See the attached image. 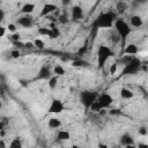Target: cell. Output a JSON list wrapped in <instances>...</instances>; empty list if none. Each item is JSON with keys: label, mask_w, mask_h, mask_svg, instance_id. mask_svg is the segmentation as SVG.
I'll list each match as a JSON object with an SVG mask.
<instances>
[{"label": "cell", "mask_w": 148, "mask_h": 148, "mask_svg": "<svg viewBox=\"0 0 148 148\" xmlns=\"http://www.w3.org/2000/svg\"><path fill=\"white\" fill-rule=\"evenodd\" d=\"M21 57V52L18 50H12L10 51V58L13 59H18Z\"/></svg>", "instance_id": "4dcf8cb0"}, {"label": "cell", "mask_w": 148, "mask_h": 148, "mask_svg": "<svg viewBox=\"0 0 148 148\" xmlns=\"http://www.w3.org/2000/svg\"><path fill=\"white\" fill-rule=\"evenodd\" d=\"M50 32H51V28H47V27H39L38 29H37V34L39 35V36H50Z\"/></svg>", "instance_id": "7402d4cb"}, {"label": "cell", "mask_w": 148, "mask_h": 148, "mask_svg": "<svg viewBox=\"0 0 148 148\" xmlns=\"http://www.w3.org/2000/svg\"><path fill=\"white\" fill-rule=\"evenodd\" d=\"M83 17V9L80 5H74L71 9V18L73 21H80Z\"/></svg>", "instance_id": "7c38bea8"}, {"label": "cell", "mask_w": 148, "mask_h": 148, "mask_svg": "<svg viewBox=\"0 0 148 148\" xmlns=\"http://www.w3.org/2000/svg\"><path fill=\"white\" fill-rule=\"evenodd\" d=\"M130 24L133 28H141L143 25V20H142V17L140 15L134 14V15H132L130 17Z\"/></svg>", "instance_id": "4fadbf2b"}, {"label": "cell", "mask_w": 148, "mask_h": 148, "mask_svg": "<svg viewBox=\"0 0 148 148\" xmlns=\"http://www.w3.org/2000/svg\"><path fill=\"white\" fill-rule=\"evenodd\" d=\"M99 1H103V0H99Z\"/></svg>", "instance_id": "74e56055"}, {"label": "cell", "mask_w": 148, "mask_h": 148, "mask_svg": "<svg viewBox=\"0 0 148 148\" xmlns=\"http://www.w3.org/2000/svg\"><path fill=\"white\" fill-rule=\"evenodd\" d=\"M138 52H139V47H138V45L135 43H130L124 49V54L135 56V54H138Z\"/></svg>", "instance_id": "9a60e30c"}, {"label": "cell", "mask_w": 148, "mask_h": 148, "mask_svg": "<svg viewBox=\"0 0 148 148\" xmlns=\"http://www.w3.org/2000/svg\"><path fill=\"white\" fill-rule=\"evenodd\" d=\"M138 133H139V135H141V136H146V135L148 134V130H147V127H145V126H140V127L138 128Z\"/></svg>", "instance_id": "f546056e"}, {"label": "cell", "mask_w": 148, "mask_h": 148, "mask_svg": "<svg viewBox=\"0 0 148 148\" xmlns=\"http://www.w3.org/2000/svg\"><path fill=\"white\" fill-rule=\"evenodd\" d=\"M135 2H138V3H145V2H147L148 0H134Z\"/></svg>", "instance_id": "d590c367"}, {"label": "cell", "mask_w": 148, "mask_h": 148, "mask_svg": "<svg viewBox=\"0 0 148 148\" xmlns=\"http://www.w3.org/2000/svg\"><path fill=\"white\" fill-rule=\"evenodd\" d=\"M119 143L121 146H124V147H127V148L133 147L134 146V138L132 136V134H130L127 132L123 133L120 135V138H119Z\"/></svg>", "instance_id": "30bf717a"}, {"label": "cell", "mask_w": 148, "mask_h": 148, "mask_svg": "<svg viewBox=\"0 0 148 148\" xmlns=\"http://www.w3.org/2000/svg\"><path fill=\"white\" fill-rule=\"evenodd\" d=\"M117 68H118V65H117V64H112V65H111V67H110V69H109L110 74H111V75H113V74L117 72Z\"/></svg>", "instance_id": "1f68e13d"}, {"label": "cell", "mask_w": 148, "mask_h": 148, "mask_svg": "<svg viewBox=\"0 0 148 148\" xmlns=\"http://www.w3.org/2000/svg\"><path fill=\"white\" fill-rule=\"evenodd\" d=\"M57 9H58L57 5H54V3H52V2H46V3L42 7L40 13H39V16H40V17H46V16H49L50 14H52L53 12H56Z\"/></svg>", "instance_id": "9c48e42d"}, {"label": "cell", "mask_w": 148, "mask_h": 148, "mask_svg": "<svg viewBox=\"0 0 148 148\" xmlns=\"http://www.w3.org/2000/svg\"><path fill=\"white\" fill-rule=\"evenodd\" d=\"M58 82H59V76H57V75H52L49 80H47V86H49V88L51 89V90H54L56 88H57V86H58Z\"/></svg>", "instance_id": "d6986e66"}, {"label": "cell", "mask_w": 148, "mask_h": 148, "mask_svg": "<svg viewBox=\"0 0 148 148\" xmlns=\"http://www.w3.org/2000/svg\"><path fill=\"white\" fill-rule=\"evenodd\" d=\"M52 71H53V74L57 75V76H62V75L66 74V69H65V67L61 66V65H56Z\"/></svg>", "instance_id": "ffe728a7"}, {"label": "cell", "mask_w": 148, "mask_h": 148, "mask_svg": "<svg viewBox=\"0 0 148 148\" xmlns=\"http://www.w3.org/2000/svg\"><path fill=\"white\" fill-rule=\"evenodd\" d=\"M24 47L25 49H34L35 44H34V42H27V43H24Z\"/></svg>", "instance_id": "836d02e7"}, {"label": "cell", "mask_w": 148, "mask_h": 148, "mask_svg": "<svg viewBox=\"0 0 148 148\" xmlns=\"http://www.w3.org/2000/svg\"><path fill=\"white\" fill-rule=\"evenodd\" d=\"M17 28H18L17 23H8V24H7V29H8V31H9L10 34L17 32Z\"/></svg>", "instance_id": "83f0119b"}, {"label": "cell", "mask_w": 148, "mask_h": 148, "mask_svg": "<svg viewBox=\"0 0 148 148\" xmlns=\"http://www.w3.org/2000/svg\"><path fill=\"white\" fill-rule=\"evenodd\" d=\"M119 95L123 99H132L134 97V92L133 90H131L130 88H126V87H123L120 88L119 90Z\"/></svg>", "instance_id": "2e32d148"}, {"label": "cell", "mask_w": 148, "mask_h": 148, "mask_svg": "<svg viewBox=\"0 0 148 148\" xmlns=\"http://www.w3.org/2000/svg\"><path fill=\"white\" fill-rule=\"evenodd\" d=\"M72 65L74 67H84V68L89 67V62L86 61V60H83V59H74L73 62H72Z\"/></svg>", "instance_id": "44dd1931"}, {"label": "cell", "mask_w": 148, "mask_h": 148, "mask_svg": "<svg viewBox=\"0 0 148 148\" xmlns=\"http://www.w3.org/2000/svg\"><path fill=\"white\" fill-rule=\"evenodd\" d=\"M58 37H60V30H59V28L52 27L49 38H50V39H56V38H58Z\"/></svg>", "instance_id": "603a6c76"}, {"label": "cell", "mask_w": 148, "mask_h": 148, "mask_svg": "<svg viewBox=\"0 0 148 148\" xmlns=\"http://www.w3.org/2000/svg\"><path fill=\"white\" fill-rule=\"evenodd\" d=\"M65 109V105L62 103L61 99L59 98H53L49 105V109H47V112L49 113H52V114H59L64 111Z\"/></svg>", "instance_id": "52a82bcc"}, {"label": "cell", "mask_w": 148, "mask_h": 148, "mask_svg": "<svg viewBox=\"0 0 148 148\" xmlns=\"http://www.w3.org/2000/svg\"><path fill=\"white\" fill-rule=\"evenodd\" d=\"M23 145H22V140L20 139V138H15V139H13L12 141H10V143H9V147L10 148H21Z\"/></svg>", "instance_id": "cb8c5ba5"}, {"label": "cell", "mask_w": 148, "mask_h": 148, "mask_svg": "<svg viewBox=\"0 0 148 148\" xmlns=\"http://www.w3.org/2000/svg\"><path fill=\"white\" fill-rule=\"evenodd\" d=\"M113 28H114V31L119 35L120 39L123 42L126 40V38L131 35L132 32V28H131V24H128L125 20L123 18H117L114 21V24H113Z\"/></svg>", "instance_id": "3957f363"}, {"label": "cell", "mask_w": 148, "mask_h": 148, "mask_svg": "<svg viewBox=\"0 0 148 148\" xmlns=\"http://www.w3.org/2000/svg\"><path fill=\"white\" fill-rule=\"evenodd\" d=\"M71 2H72V0H61V3H62V6H65V7L69 6V5H71Z\"/></svg>", "instance_id": "e575fe53"}, {"label": "cell", "mask_w": 148, "mask_h": 148, "mask_svg": "<svg viewBox=\"0 0 148 148\" xmlns=\"http://www.w3.org/2000/svg\"><path fill=\"white\" fill-rule=\"evenodd\" d=\"M71 139V133L67 130H58L57 132V140L59 141H67Z\"/></svg>", "instance_id": "ac0fdd59"}, {"label": "cell", "mask_w": 148, "mask_h": 148, "mask_svg": "<svg viewBox=\"0 0 148 148\" xmlns=\"http://www.w3.org/2000/svg\"><path fill=\"white\" fill-rule=\"evenodd\" d=\"M34 44H35V47H36V49H38V50H43V49H44V46H45L44 40H43V39H40V38H36V39L34 40Z\"/></svg>", "instance_id": "484cf974"}, {"label": "cell", "mask_w": 148, "mask_h": 148, "mask_svg": "<svg viewBox=\"0 0 148 148\" xmlns=\"http://www.w3.org/2000/svg\"><path fill=\"white\" fill-rule=\"evenodd\" d=\"M117 18H118L117 13H114L112 10L102 12L96 16V18L92 21L91 25L95 29H110V28H113L114 21Z\"/></svg>", "instance_id": "6da1fadb"}, {"label": "cell", "mask_w": 148, "mask_h": 148, "mask_svg": "<svg viewBox=\"0 0 148 148\" xmlns=\"http://www.w3.org/2000/svg\"><path fill=\"white\" fill-rule=\"evenodd\" d=\"M112 103H113V97L109 92H102L98 94V97L90 106V110L94 112H99L102 109L109 108Z\"/></svg>", "instance_id": "7a4b0ae2"}, {"label": "cell", "mask_w": 148, "mask_h": 148, "mask_svg": "<svg viewBox=\"0 0 148 148\" xmlns=\"http://www.w3.org/2000/svg\"><path fill=\"white\" fill-rule=\"evenodd\" d=\"M142 68V62L139 58H136L135 56L127 62L124 65V69L121 71V75H134L136 73H139Z\"/></svg>", "instance_id": "5b68a950"}, {"label": "cell", "mask_w": 148, "mask_h": 148, "mask_svg": "<svg viewBox=\"0 0 148 148\" xmlns=\"http://www.w3.org/2000/svg\"><path fill=\"white\" fill-rule=\"evenodd\" d=\"M113 56V51L108 45H99L97 49V65L99 68L104 67L106 61Z\"/></svg>", "instance_id": "8992f818"}, {"label": "cell", "mask_w": 148, "mask_h": 148, "mask_svg": "<svg viewBox=\"0 0 148 148\" xmlns=\"http://www.w3.org/2000/svg\"><path fill=\"white\" fill-rule=\"evenodd\" d=\"M0 30H1V32H0V37H1V38H3V37L6 36V31H7L8 29H7V27H1V28H0Z\"/></svg>", "instance_id": "d6a6232c"}, {"label": "cell", "mask_w": 148, "mask_h": 148, "mask_svg": "<svg viewBox=\"0 0 148 148\" xmlns=\"http://www.w3.org/2000/svg\"><path fill=\"white\" fill-rule=\"evenodd\" d=\"M61 125H62L61 124V120L59 118H57V117H51L47 120V126L51 130H58V128L61 127Z\"/></svg>", "instance_id": "e0dca14e"}, {"label": "cell", "mask_w": 148, "mask_h": 148, "mask_svg": "<svg viewBox=\"0 0 148 148\" xmlns=\"http://www.w3.org/2000/svg\"><path fill=\"white\" fill-rule=\"evenodd\" d=\"M17 25L18 27H22V28H25V29H30L32 25H34V20L30 15H22L17 18L16 21Z\"/></svg>", "instance_id": "ba28073f"}, {"label": "cell", "mask_w": 148, "mask_h": 148, "mask_svg": "<svg viewBox=\"0 0 148 148\" xmlns=\"http://www.w3.org/2000/svg\"><path fill=\"white\" fill-rule=\"evenodd\" d=\"M98 97V92L96 90L92 89H84L80 92L79 95V99L80 103L86 108V109H90V106L92 105V103L97 99Z\"/></svg>", "instance_id": "277c9868"}, {"label": "cell", "mask_w": 148, "mask_h": 148, "mask_svg": "<svg viewBox=\"0 0 148 148\" xmlns=\"http://www.w3.org/2000/svg\"><path fill=\"white\" fill-rule=\"evenodd\" d=\"M116 8H117V13H124L127 9V5L123 0H119V2L117 3V7Z\"/></svg>", "instance_id": "d4e9b609"}, {"label": "cell", "mask_w": 148, "mask_h": 148, "mask_svg": "<svg viewBox=\"0 0 148 148\" xmlns=\"http://www.w3.org/2000/svg\"><path fill=\"white\" fill-rule=\"evenodd\" d=\"M52 75H53V71H51V68L49 66L43 65L38 71L37 79H39V80H49Z\"/></svg>", "instance_id": "8fae6325"}, {"label": "cell", "mask_w": 148, "mask_h": 148, "mask_svg": "<svg viewBox=\"0 0 148 148\" xmlns=\"http://www.w3.org/2000/svg\"><path fill=\"white\" fill-rule=\"evenodd\" d=\"M58 22H59L60 24H67V23L69 22V18H68L67 14H61V15L58 17Z\"/></svg>", "instance_id": "4316f807"}, {"label": "cell", "mask_w": 148, "mask_h": 148, "mask_svg": "<svg viewBox=\"0 0 148 148\" xmlns=\"http://www.w3.org/2000/svg\"><path fill=\"white\" fill-rule=\"evenodd\" d=\"M35 8H36V5H35V3H32V2H25V3L21 7L20 12H21V14H23V15H30L31 13H34Z\"/></svg>", "instance_id": "5bb4252c"}, {"label": "cell", "mask_w": 148, "mask_h": 148, "mask_svg": "<svg viewBox=\"0 0 148 148\" xmlns=\"http://www.w3.org/2000/svg\"><path fill=\"white\" fill-rule=\"evenodd\" d=\"M139 147H148V145H145V143H139Z\"/></svg>", "instance_id": "8d00e7d4"}, {"label": "cell", "mask_w": 148, "mask_h": 148, "mask_svg": "<svg viewBox=\"0 0 148 148\" xmlns=\"http://www.w3.org/2000/svg\"><path fill=\"white\" fill-rule=\"evenodd\" d=\"M12 42H14V43H16V42H18L20 40V38H21V35L18 34V32H14V34H12L10 35V37H8Z\"/></svg>", "instance_id": "f1b7e54d"}]
</instances>
